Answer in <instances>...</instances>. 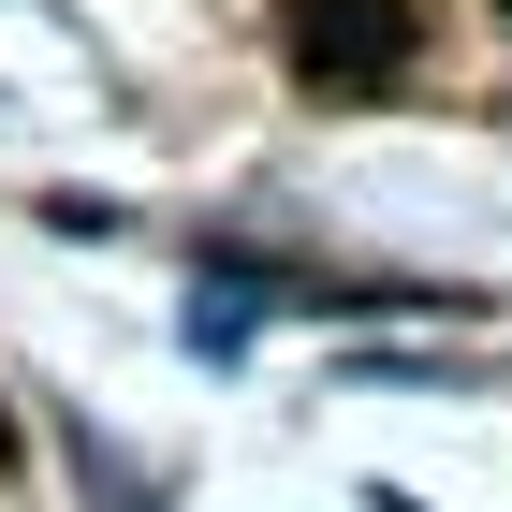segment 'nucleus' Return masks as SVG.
Segmentation results:
<instances>
[{
    "label": "nucleus",
    "mask_w": 512,
    "mask_h": 512,
    "mask_svg": "<svg viewBox=\"0 0 512 512\" xmlns=\"http://www.w3.org/2000/svg\"><path fill=\"white\" fill-rule=\"evenodd\" d=\"M278 44H293L308 88H381L395 59L425 44V15H410V0H278Z\"/></svg>",
    "instance_id": "f257e3e1"
},
{
    "label": "nucleus",
    "mask_w": 512,
    "mask_h": 512,
    "mask_svg": "<svg viewBox=\"0 0 512 512\" xmlns=\"http://www.w3.org/2000/svg\"><path fill=\"white\" fill-rule=\"evenodd\" d=\"M0 469H15V425H0Z\"/></svg>",
    "instance_id": "f03ea898"
},
{
    "label": "nucleus",
    "mask_w": 512,
    "mask_h": 512,
    "mask_svg": "<svg viewBox=\"0 0 512 512\" xmlns=\"http://www.w3.org/2000/svg\"><path fill=\"white\" fill-rule=\"evenodd\" d=\"M498 15H512V0H498Z\"/></svg>",
    "instance_id": "7ed1b4c3"
}]
</instances>
